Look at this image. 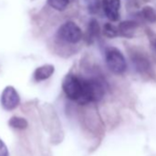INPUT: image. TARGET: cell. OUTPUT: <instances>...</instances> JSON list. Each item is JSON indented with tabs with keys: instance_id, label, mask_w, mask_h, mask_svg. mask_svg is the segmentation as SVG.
<instances>
[{
	"instance_id": "3957f363",
	"label": "cell",
	"mask_w": 156,
	"mask_h": 156,
	"mask_svg": "<svg viewBox=\"0 0 156 156\" xmlns=\"http://www.w3.org/2000/svg\"><path fill=\"white\" fill-rule=\"evenodd\" d=\"M105 61L108 69L116 74H121L127 70L126 59L117 48L108 47L105 50Z\"/></svg>"
},
{
	"instance_id": "8992f818",
	"label": "cell",
	"mask_w": 156,
	"mask_h": 156,
	"mask_svg": "<svg viewBox=\"0 0 156 156\" xmlns=\"http://www.w3.org/2000/svg\"><path fill=\"white\" fill-rule=\"evenodd\" d=\"M101 5L106 17L110 21H117L119 19L120 0H102Z\"/></svg>"
},
{
	"instance_id": "277c9868",
	"label": "cell",
	"mask_w": 156,
	"mask_h": 156,
	"mask_svg": "<svg viewBox=\"0 0 156 156\" xmlns=\"http://www.w3.org/2000/svg\"><path fill=\"white\" fill-rule=\"evenodd\" d=\"M130 58H131V62L135 70L139 73L149 75V76H151L154 74L151 63L145 55L140 52H133L130 55Z\"/></svg>"
},
{
	"instance_id": "8fae6325",
	"label": "cell",
	"mask_w": 156,
	"mask_h": 156,
	"mask_svg": "<svg viewBox=\"0 0 156 156\" xmlns=\"http://www.w3.org/2000/svg\"><path fill=\"white\" fill-rule=\"evenodd\" d=\"M50 7L58 11H63L69 5L70 0H47Z\"/></svg>"
},
{
	"instance_id": "52a82bcc",
	"label": "cell",
	"mask_w": 156,
	"mask_h": 156,
	"mask_svg": "<svg viewBox=\"0 0 156 156\" xmlns=\"http://www.w3.org/2000/svg\"><path fill=\"white\" fill-rule=\"evenodd\" d=\"M54 73V66L51 64H45L38 67L34 72V79L37 82L48 79Z\"/></svg>"
},
{
	"instance_id": "9a60e30c",
	"label": "cell",
	"mask_w": 156,
	"mask_h": 156,
	"mask_svg": "<svg viewBox=\"0 0 156 156\" xmlns=\"http://www.w3.org/2000/svg\"><path fill=\"white\" fill-rule=\"evenodd\" d=\"M151 51L153 52V54L156 56V39H152L151 40Z\"/></svg>"
},
{
	"instance_id": "5bb4252c",
	"label": "cell",
	"mask_w": 156,
	"mask_h": 156,
	"mask_svg": "<svg viewBox=\"0 0 156 156\" xmlns=\"http://www.w3.org/2000/svg\"><path fill=\"white\" fill-rule=\"evenodd\" d=\"M0 156H9V150L1 140H0Z\"/></svg>"
},
{
	"instance_id": "ba28073f",
	"label": "cell",
	"mask_w": 156,
	"mask_h": 156,
	"mask_svg": "<svg viewBox=\"0 0 156 156\" xmlns=\"http://www.w3.org/2000/svg\"><path fill=\"white\" fill-rule=\"evenodd\" d=\"M137 27H138V23L135 20L123 21L118 26L119 34L124 37H132Z\"/></svg>"
},
{
	"instance_id": "7c38bea8",
	"label": "cell",
	"mask_w": 156,
	"mask_h": 156,
	"mask_svg": "<svg viewBox=\"0 0 156 156\" xmlns=\"http://www.w3.org/2000/svg\"><path fill=\"white\" fill-rule=\"evenodd\" d=\"M103 34L108 37V38H115L117 36H119V30L118 27L113 26L110 23H107L104 25L103 28Z\"/></svg>"
},
{
	"instance_id": "9c48e42d",
	"label": "cell",
	"mask_w": 156,
	"mask_h": 156,
	"mask_svg": "<svg viewBox=\"0 0 156 156\" xmlns=\"http://www.w3.org/2000/svg\"><path fill=\"white\" fill-rule=\"evenodd\" d=\"M100 34V28L98 25V22L96 20H91L88 24V30H87V39L92 41L96 38H98Z\"/></svg>"
},
{
	"instance_id": "6da1fadb",
	"label": "cell",
	"mask_w": 156,
	"mask_h": 156,
	"mask_svg": "<svg viewBox=\"0 0 156 156\" xmlns=\"http://www.w3.org/2000/svg\"><path fill=\"white\" fill-rule=\"evenodd\" d=\"M62 90L67 98L75 101L79 105L83 104L84 99V77L77 76L74 73H68L62 81Z\"/></svg>"
},
{
	"instance_id": "30bf717a",
	"label": "cell",
	"mask_w": 156,
	"mask_h": 156,
	"mask_svg": "<svg viewBox=\"0 0 156 156\" xmlns=\"http://www.w3.org/2000/svg\"><path fill=\"white\" fill-rule=\"evenodd\" d=\"M140 14H141L142 19L150 23H154L156 21V12L151 7H149V6L144 7Z\"/></svg>"
},
{
	"instance_id": "4fadbf2b",
	"label": "cell",
	"mask_w": 156,
	"mask_h": 156,
	"mask_svg": "<svg viewBox=\"0 0 156 156\" xmlns=\"http://www.w3.org/2000/svg\"><path fill=\"white\" fill-rule=\"evenodd\" d=\"M9 124L11 125V127L13 128H16V129H26L28 127V122L22 119V118H17V117H14V118H11V119L9 120Z\"/></svg>"
},
{
	"instance_id": "5b68a950",
	"label": "cell",
	"mask_w": 156,
	"mask_h": 156,
	"mask_svg": "<svg viewBox=\"0 0 156 156\" xmlns=\"http://www.w3.org/2000/svg\"><path fill=\"white\" fill-rule=\"evenodd\" d=\"M1 105L4 109L6 110H12L15 109L20 101V96L16 89L12 87H7L1 95Z\"/></svg>"
},
{
	"instance_id": "7a4b0ae2",
	"label": "cell",
	"mask_w": 156,
	"mask_h": 156,
	"mask_svg": "<svg viewBox=\"0 0 156 156\" xmlns=\"http://www.w3.org/2000/svg\"><path fill=\"white\" fill-rule=\"evenodd\" d=\"M56 38L63 43L76 44L82 40L83 33L77 24L73 21H67L58 29Z\"/></svg>"
}]
</instances>
